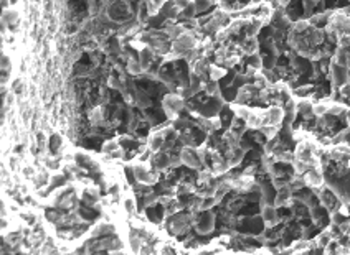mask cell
<instances>
[{
	"instance_id": "6da1fadb",
	"label": "cell",
	"mask_w": 350,
	"mask_h": 255,
	"mask_svg": "<svg viewBox=\"0 0 350 255\" xmlns=\"http://www.w3.org/2000/svg\"><path fill=\"white\" fill-rule=\"evenodd\" d=\"M329 69H330V79L337 87H340L348 82V73H347L345 66H339V64H335L334 61H332Z\"/></svg>"
},
{
	"instance_id": "7a4b0ae2",
	"label": "cell",
	"mask_w": 350,
	"mask_h": 255,
	"mask_svg": "<svg viewBox=\"0 0 350 255\" xmlns=\"http://www.w3.org/2000/svg\"><path fill=\"white\" fill-rule=\"evenodd\" d=\"M130 193H127V196L122 198V203H121V207H122V212L126 214L129 219L134 217L135 214H137V204H135V199L132 196H129Z\"/></svg>"
},
{
	"instance_id": "3957f363",
	"label": "cell",
	"mask_w": 350,
	"mask_h": 255,
	"mask_svg": "<svg viewBox=\"0 0 350 255\" xmlns=\"http://www.w3.org/2000/svg\"><path fill=\"white\" fill-rule=\"evenodd\" d=\"M119 148H121L119 139H109V140L103 142V145H101V152H103V155L111 157L112 153H114L116 150H119Z\"/></svg>"
},
{
	"instance_id": "277c9868",
	"label": "cell",
	"mask_w": 350,
	"mask_h": 255,
	"mask_svg": "<svg viewBox=\"0 0 350 255\" xmlns=\"http://www.w3.org/2000/svg\"><path fill=\"white\" fill-rule=\"evenodd\" d=\"M332 61H334L335 64H339V66H348V48H339L337 46V51L334 58H332Z\"/></svg>"
}]
</instances>
